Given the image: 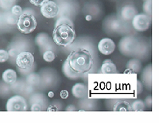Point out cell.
I'll return each instance as SVG.
<instances>
[{
  "mask_svg": "<svg viewBox=\"0 0 159 123\" xmlns=\"http://www.w3.org/2000/svg\"><path fill=\"white\" fill-rule=\"evenodd\" d=\"M10 11H11V12L12 13L13 15H15V16L18 17H18L22 14L23 10H22V8L19 5H14L11 8Z\"/></svg>",
  "mask_w": 159,
  "mask_h": 123,
  "instance_id": "26",
  "label": "cell"
},
{
  "mask_svg": "<svg viewBox=\"0 0 159 123\" xmlns=\"http://www.w3.org/2000/svg\"><path fill=\"white\" fill-rule=\"evenodd\" d=\"M29 1L33 5L36 6V7H41V6L43 5L44 3H45L49 0H29Z\"/></svg>",
  "mask_w": 159,
  "mask_h": 123,
  "instance_id": "29",
  "label": "cell"
},
{
  "mask_svg": "<svg viewBox=\"0 0 159 123\" xmlns=\"http://www.w3.org/2000/svg\"><path fill=\"white\" fill-rule=\"evenodd\" d=\"M86 20L87 21L92 20V16H91V15H87V16H86Z\"/></svg>",
  "mask_w": 159,
  "mask_h": 123,
  "instance_id": "35",
  "label": "cell"
},
{
  "mask_svg": "<svg viewBox=\"0 0 159 123\" xmlns=\"http://www.w3.org/2000/svg\"><path fill=\"white\" fill-rule=\"evenodd\" d=\"M28 108L26 99L22 95H15L8 99L6 110L7 111H24Z\"/></svg>",
  "mask_w": 159,
  "mask_h": 123,
  "instance_id": "4",
  "label": "cell"
},
{
  "mask_svg": "<svg viewBox=\"0 0 159 123\" xmlns=\"http://www.w3.org/2000/svg\"><path fill=\"white\" fill-rule=\"evenodd\" d=\"M9 53L8 51L5 49H0V63H3V62L7 61L9 60Z\"/></svg>",
  "mask_w": 159,
  "mask_h": 123,
  "instance_id": "27",
  "label": "cell"
},
{
  "mask_svg": "<svg viewBox=\"0 0 159 123\" xmlns=\"http://www.w3.org/2000/svg\"><path fill=\"white\" fill-rule=\"evenodd\" d=\"M31 111H40L42 110V105L39 103H31Z\"/></svg>",
  "mask_w": 159,
  "mask_h": 123,
  "instance_id": "28",
  "label": "cell"
},
{
  "mask_svg": "<svg viewBox=\"0 0 159 123\" xmlns=\"http://www.w3.org/2000/svg\"><path fill=\"white\" fill-rule=\"evenodd\" d=\"M15 62L19 69L25 70L30 68L34 64V56L28 51H22L18 53L15 59Z\"/></svg>",
  "mask_w": 159,
  "mask_h": 123,
  "instance_id": "6",
  "label": "cell"
},
{
  "mask_svg": "<svg viewBox=\"0 0 159 123\" xmlns=\"http://www.w3.org/2000/svg\"><path fill=\"white\" fill-rule=\"evenodd\" d=\"M76 38V33L72 26L66 24L56 25L52 31V40L58 46L68 47Z\"/></svg>",
  "mask_w": 159,
  "mask_h": 123,
  "instance_id": "2",
  "label": "cell"
},
{
  "mask_svg": "<svg viewBox=\"0 0 159 123\" xmlns=\"http://www.w3.org/2000/svg\"><path fill=\"white\" fill-rule=\"evenodd\" d=\"M151 97L150 96H148L147 99H146V101H145V105L147 106V107H151Z\"/></svg>",
  "mask_w": 159,
  "mask_h": 123,
  "instance_id": "32",
  "label": "cell"
},
{
  "mask_svg": "<svg viewBox=\"0 0 159 123\" xmlns=\"http://www.w3.org/2000/svg\"><path fill=\"white\" fill-rule=\"evenodd\" d=\"M17 19H18V17L15 16L10 11H6L4 13V21H5L6 25H15L17 22Z\"/></svg>",
  "mask_w": 159,
  "mask_h": 123,
  "instance_id": "19",
  "label": "cell"
},
{
  "mask_svg": "<svg viewBox=\"0 0 159 123\" xmlns=\"http://www.w3.org/2000/svg\"><path fill=\"white\" fill-rule=\"evenodd\" d=\"M60 96H61V99H66L69 97V92H68L66 90H61V91L60 92Z\"/></svg>",
  "mask_w": 159,
  "mask_h": 123,
  "instance_id": "30",
  "label": "cell"
},
{
  "mask_svg": "<svg viewBox=\"0 0 159 123\" xmlns=\"http://www.w3.org/2000/svg\"><path fill=\"white\" fill-rule=\"evenodd\" d=\"M62 72H63L64 75L69 80H77V79H79L81 76V74H78V73L75 72L71 68L70 66L68 64L67 60H65L64 62L63 66H62Z\"/></svg>",
  "mask_w": 159,
  "mask_h": 123,
  "instance_id": "14",
  "label": "cell"
},
{
  "mask_svg": "<svg viewBox=\"0 0 159 123\" xmlns=\"http://www.w3.org/2000/svg\"><path fill=\"white\" fill-rule=\"evenodd\" d=\"M40 81H41L40 76L34 72H32L30 73V74L28 75V76H26V79H25V83L30 86L38 85V84L40 83Z\"/></svg>",
  "mask_w": 159,
  "mask_h": 123,
  "instance_id": "18",
  "label": "cell"
},
{
  "mask_svg": "<svg viewBox=\"0 0 159 123\" xmlns=\"http://www.w3.org/2000/svg\"><path fill=\"white\" fill-rule=\"evenodd\" d=\"M66 60L75 72L81 75L89 72L94 64V60L90 51L83 48L72 50L69 54Z\"/></svg>",
  "mask_w": 159,
  "mask_h": 123,
  "instance_id": "1",
  "label": "cell"
},
{
  "mask_svg": "<svg viewBox=\"0 0 159 123\" xmlns=\"http://www.w3.org/2000/svg\"><path fill=\"white\" fill-rule=\"evenodd\" d=\"M48 96H49V97H50V98H52V97L54 96V93L52 92V91H49V94H48Z\"/></svg>",
  "mask_w": 159,
  "mask_h": 123,
  "instance_id": "34",
  "label": "cell"
},
{
  "mask_svg": "<svg viewBox=\"0 0 159 123\" xmlns=\"http://www.w3.org/2000/svg\"><path fill=\"white\" fill-rule=\"evenodd\" d=\"M43 59L46 62H52L55 60V53L52 50H46L43 53Z\"/></svg>",
  "mask_w": 159,
  "mask_h": 123,
  "instance_id": "24",
  "label": "cell"
},
{
  "mask_svg": "<svg viewBox=\"0 0 159 123\" xmlns=\"http://www.w3.org/2000/svg\"><path fill=\"white\" fill-rule=\"evenodd\" d=\"M76 107H74V106H72V105H70L69 106V107H66V109H65V111H76Z\"/></svg>",
  "mask_w": 159,
  "mask_h": 123,
  "instance_id": "33",
  "label": "cell"
},
{
  "mask_svg": "<svg viewBox=\"0 0 159 123\" xmlns=\"http://www.w3.org/2000/svg\"><path fill=\"white\" fill-rule=\"evenodd\" d=\"M131 25L139 32L147 30L151 25V16L147 14H137L132 18Z\"/></svg>",
  "mask_w": 159,
  "mask_h": 123,
  "instance_id": "5",
  "label": "cell"
},
{
  "mask_svg": "<svg viewBox=\"0 0 159 123\" xmlns=\"http://www.w3.org/2000/svg\"><path fill=\"white\" fill-rule=\"evenodd\" d=\"M130 107H131V111H144L146 105H145L144 102L142 101V100H135L130 105Z\"/></svg>",
  "mask_w": 159,
  "mask_h": 123,
  "instance_id": "21",
  "label": "cell"
},
{
  "mask_svg": "<svg viewBox=\"0 0 159 123\" xmlns=\"http://www.w3.org/2000/svg\"><path fill=\"white\" fill-rule=\"evenodd\" d=\"M113 111H131L130 104L128 102L125 100H119L116 102V103L113 107Z\"/></svg>",
  "mask_w": 159,
  "mask_h": 123,
  "instance_id": "17",
  "label": "cell"
},
{
  "mask_svg": "<svg viewBox=\"0 0 159 123\" xmlns=\"http://www.w3.org/2000/svg\"><path fill=\"white\" fill-rule=\"evenodd\" d=\"M127 67L125 73H138L141 69V62L138 59H131L127 62Z\"/></svg>",
  "mask_w": 159,
  "mask_h": 123,
  "instance_id": "15",
  "label": "cell"
},
{
  "mask_svg": "<svg viewBox=\"0 0 159 123\" xmlns=\"http://www.w3.org/2000/svg\"><path fill=\"white\" fill-rule=\"evenodd\" d=\"M17 27L21 33L24 34H29L34 31L38 22L34 16V14L30 12V9L22 11V14L17 19Z\"/></svg>",
  "mask_w": 159,
  "mask_h": 123,
  "instance_id": "3",
  "label": "cell"
},
{
  "mask_svg": "<svg viewBox=\"0 0 159 123\" xmlns=\"http://www.w3.org/2000/svg\"><path fill=\"white\" fill-rule=\"evenodd\" d=\"M41 14L42 16L46 18H54L58 16L60 12L59 6L54 2L49 0L47 2L41 6Z\"/></svg>",
  "mask_w": 159,
  "mask_h": 123,
  "instance_id": "8",
  "label": "cell"
},
{
  "mask_svg": "<svg viewBox=\"0 0 159 123\" xmlns=\"http://www.w3.org/2000/svg\"><path fill=\"white\" fill-rule=\"evenodd\" d=\"M121 20H119V19H113L111 22L110 25H109V27L111 30L115 31V32H118V31L120 30V29L122 28V22H120Z\"/></svg>",
  "mask_w": 159,
  "mask_h": 123,
  "instance_id": "22",
  "label": "cell"
},
{
  "mask_svg": "<svg viewBox=\"0 0 159 123\" xmlns=\"http://www.w3.org/2000/svg\"><path fill=\"white\" fill-rule=\"evenodd\" d=\"M72 95L76 99H84L88 94V87L84 83H76L72 88Z\"/></svg>",
  "mask_w": 159,
  "mask_h": 123,
  "instance_id": "11",
  "label": "cell"
},
{
  "mask_svg": "<svg viewBox=\"0 0 159 123\" xmlns=\"http://www.w3.org/2000/svg\"><path fill=\"white\" fill-rule=\"evenodd\" d=\"M16 1L17 0H0V9L5 11H10Z\"/></svg>",
  "mask_w": 159,
  "mask_h": 123,
  "instance_id": "20",
  "label": "cell"
},
{
  "mask_svg": "<svg viewBox=\"0 0 159 123\" xmlns=\"http://www.w3.org/2000/svg\"><path fill=\"white\" fill-rule=\"evenodd\" d=\"M137 14L138 11L135 7L130 5V4H127L122 7L121 11H120V18H121V20L128 22V21H131L132 18H134Z\"/></svg>",
  "mask_w": 159,
  "mask_h": 123,
  "instance_id": "10",
  "label": "cell"
},
{
  "mask_svg": "<svg viewBox=\"0 0 159 123\" xmlns=\"http://www.w3.org/2000/svg\"><path fill=\"white\" fill-rule=\"evenodd\" d=\"M18 80V76L17 72L13 69H7V70L2 73V80L7 85H11Z\"/></svg>",
  "mask_w": 159,
  "mask_h": 123,
  "instance_id": "12",
  "label": "cell"
},
{
  "mask_svg": "<svg viewBox=\"0 0 159 123\" xmlns=\"http://www.w3.org/2000/svg\"><path fill=\"white\" fill-rule=\"evenodd\" d=\"M100 72L103 74H116L117 73V68L111 60H105L100 68Z\"/></svg>",
  "mask_w": 159,
  "mask_h": 123,
  "instance_id": "13",
  "label": "cell"
},
{
  "mask_svg": "<svg viewBox=\"0 0 159 123\" xmlns=\"http://www.w3.org/2000/svg\"><path fill=\"white\" fill-rule=\"evenodd\" d=\"M119 50L123 54L130 56L135 52L138 48V42L133 37L127 36L119 42Z\"/></svg>",
  "mask_w": 159,
  "mask_h": 123,
  "instance_id": "7",
  "label": "cell"
},
{
  "mask_svg": "<svg viewBox=\"0 0 159 123\" xmlns=\"http://www.w3.org/2000/svg\"><path fill=\"white\" fill-rule=\"evenodd\" d=\"M137 90L138 92L139 93H141L142 90H143V84H142V83L139 80H138L137 81Z\"/></svg>",
  "mask_w": 159,
  "mask_h": 123,
  "instance_id": "31",
  "label": "cell"
},
{
  "mask_svg": "<svg viewBox=\"0 0 159 123\" xmlns=\"http://www.w3.org/2000/svg\"><path fill=\"white\" fill-rule=\"evenodd\" d=\"M61 24H66V25H69L73 27V22L67 16H61L60 18H58V19L56 22V24H55V26L58 25H61Z\"/></svg>",
  "mask_w": 159,
  "mask_h": 123,
  "instance_id": "23",
  "label": "cell"
},
{
  "mask_svg": "<svg viewBox=\"0 0 159 123\" xmlns=\"http://www.w3.org/2000/svg\"><path fill=\"white\" fill-rule=\"evenodd\" d=\"M98 49H99V53H101L102 54L108 56L112 53H114L115 49H116V44H115L114 41L111 40V38H103L99 41V44H98Z\"/></svg>",
  "mask_w": 159,
  "mask_h": 123,
  "instance_id": "9",
  "label": "cell"
},
{
  "mask_svg": "<svg viewBox=\"0 0 159 123\" xmlns=\"http://www.w3.org/2000/svg\"><path fill=\"white\" fill-rule=\"evenodd\" d=\"M143 8L145 14L148 15L149 16H151V11H152L151 0H146V1L144 2V3H143Z\"/></svg>",
  "mask_w": 159,
  "mask_h": 123,
  "instance_id": "25",
  "label": "cell"
},
{
  "mask_svg": "<svg viewBox=\"0 0 159 123\" xmlns=\"http://www.w3.org/2000/svg\"><path fill=\"white\" fill-rule=\"evenodd\" d=\"M50 37L45 33H39V34L37 35L36 38H35V42H36L37 45H38L41 48L46 47L50 43Z\"/></svg>",
  "mask_w": 159,
  "mask_h": 123,
  "instance_id": "16",
  "label": "cell"
}]
</instances>
